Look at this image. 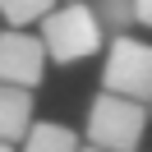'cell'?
Segmentation results:
<instances>
[{
  "label": "cell",
  "instance_id": "cell-1",
  "mask_svg": "<svg viewBox=\"0 0 152 152\" xmlns=\"http://www.w3.org/2000/svg\"><path fill=\"white\" fill-rule=\"evenodd\" d=\"M106 37H115V28L106 19L102 0H65L60 10L42 19V42L56 65H78V60L97 56Z\"/></svg>",
  "mask_w": 152,
  "mask_h": 152
},
{
  "label": "cell",
  "instance_id": "cell-2",
  "mask_svg": "<svg viewBox=\"0 0 152 152\" xmlns=\"http://www.w3.org/2000/svg\"><path fill=\"white\" fill-rule=\"evenodd\" d=\"M148 102H134V97H120L111 88L92 97L88 106V143L97 148H111V152H138L143 143V129H148Z\"/></svg>",
  "mask_w": 152,
  "mask_h": 152
},
{
  "label": "cell",
  "instance_id": "cell-3",
  "mask_svg": "<svg viewBox=\"0 0 152 152\" xmlns=\"http://www.w3.org/2000/svg\"><path fill=\"white\" fill-rule=\"evenodd\" d=\"M102 88L134 97V102H152V42H138L129 32L111 37L106 65H102Z\"/></svg>",
  "mask_w": 152,
  "mask_h": 152
},
{
  "label": "cell",
  "instance_id": "cell-4",
  "mask_svg": "<svg viewBox=\"0 0 152 152\" xmlns=\"http://www.w3.org/2000/svg\"><path fill=\"white\" fill-rule=\"evenodd\" d=\"M46 42L42 32L28 28H10L0 32V83H19V88H37L46 74Z\"/></svg>",
  "mask_w": 152,
  "mask_h": 152
},
{
  "label": "cell",
  "instance_id": "cell-5",
  "mask_svg": "<svg viewBox=\"0 0 152 152\" xmlns=\"http://www.w3.org/2000/svg\"><path fill=\"white\" fill-rule=\"evenodd\" d=\"M32 88L0 83V143H19L32 129Z\"/></svg>",
  "mask_w": 152,
  "mask_h": 152
},
{
  "label": "cell",
  "instance_id": "cell-6",
  "mask_svg": "<svg viewBox=\"0 0 152 152\" xmlns=\"http://www.w3.org/2000/svg\"><path fill=\"white\" fill-rule=\"evenodd\" d=\"M23 152H83V143H78V134L69 129V124H32L28 138H23Z\"/></svg>",
  "mask_w": 152,
  "mask_h": 152
},
{
  "label": "cell",
  "instance_id": "cell-7",
  "mask_svg": "<svg viewBox=\"0 0 152 152\" xmlns=\"http://www.w3.org/2000/svg\"><path fill=\"white\" fill-rule=\"evenodd\" d=\"M56 10V0H0V19L14 23V28H28V23H42Z\"/></svg>",
  "mask_w": 152,
  "mask_h": 152
},
{
  "label": "cell",
  "instance_id": "cell-8",
  "mask_svg": "<svg viewBox=\"0 0 152 152\" xmlns=\"http://www.w3.org/2000/svg\"><path fill=\"white\" fill-rule=\"evenodd\" d=\"M134 19H138L143 28H152V0H134Z\"/></svg>",
  "mask_w": 152,
  "mask_h": 152
},
{
  "label": "cell",
  "instance_id": "cell-9",
  "mask_svg": "<svg viewBox=\"0 0 152 152\" xmlns=\"http://www.w3.org/2000/svg\"><path fill=\"white\" fill-rule=\"evenodd\" d=\"M83 152H111V148H97V143H88V148H83Z\"/></svg>",
  "mask_w": 152,
  "mask_h": 152
},
{
  "label": "cell",
  "instance_id": "cell-10",
  "mask_svg": "<svg viewBox=\"0 0 152 152\" xmlns=\"http://www.w3.org/2000/svg\"><path fill=\"white\" fill-rule=\"evenodd\" d=\"M0 152H14V143H0Z\"/></svg>",
  "mask_w": 152,
  "mask_h": 152
},
{
  "label": "cell",
  "instance_id": "cell-11",
  "mask_svg": "<svg viewBox=\"0 0 152 152\" xmlns=\"http://www.w3.org/2000/svg\"><path fill=\"white\" fill-rule=\"evenodd\" d=\"M148 111H152V102H148Z\"/></svg>",
  "mask_w": 152,
  "mask_h": 152
}]
</instances>
